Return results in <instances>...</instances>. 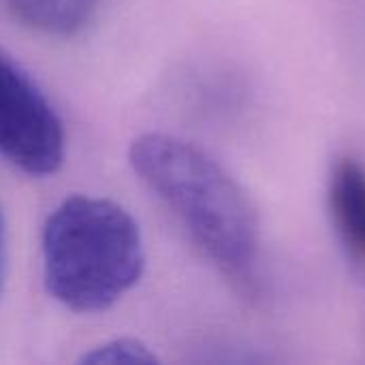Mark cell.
<instances>
[{"instance_id":"6da1fadb","label":"cell","mask_w":365,"mask_h":365,"mask_svg":"<svg viewBox=\"0 0 365 365\" xmlns=\"http://www.w3.org/2000/svg\"><path fill=\"white\" fill-rule=\"evenodd\" d=\"M128 163L229 280L252 282L261 250L259 216L246 190L214 156L175 135L143 133L130 143Z\"/></svg>"},{"instance_id":"7a4b0ae2","label":"cell","mask_w":365,"mask_h":365,"mask_svg":"<svg viewBox=\"0 0 365 365\" xmlns=\"http://www.w3.org/2000/svg\"><path fill=\"white\" fill-rule=\"evenodd\" d=\"M49 295L73 312H101L141 278L145 248L137 220L115 201L75 195L47 216L41 233Z\"/></svg>"},{"instance_id":"3957f363","label":"cell","mask_w":365,"mask_h":365,"mask_svg":"<svg viewBox=\"0 0 365 365\" xmlns=\"http://www.w3.org/2000/svg\"><path fill=\"white\" fill-rule=\"evenodd\" d=\"M60 115L32 77L0 49V156L28 175H51L64 163Z\"/></svg>"},{"instance_id":"277c9868","label":"cell","mask_w":365,"mask_h":365,"mask_svg":"<svg viewBox=\"0 0 365 365\" xmlns=\"http://www.w3.org/2000/svg\"><path fill=\"white\" fill-rule=\"evenodd\" d=\"M327 210L336 237L355 265H365V165L338 156L327 178Z\"/></svg>"},{"instance_id":"5b68a950","label":"cell","mask_w":365,"mask_h":365,"mask_svg":"<svg viewBox=\"0 0 365 365\" xmlns=\"http://www.w3.org/2000/svg\"><path fill=\"white\" fill-rule=\"evenodd\" d=\"M101 0H6L15 19L53 36H71L94 17Z\"/></svg>"},{"instance_id":"8992f818","label":"cell","mask_w":365,"mask_h":365,"mask_svg":"<svg viewBox=\"0 0 365 365\" xmlns=\"http://www.w3.org/2000/svg\"><path fill=\"white\" fill-rule=\"evenodd\" d=\"M156 355L137 338H115L103 342L88 353H83L81 364L90 365H152L156 364Z\"/></svg>"},{"instance_id":"52a82bcc","label":"cell","mask_w":365,"mask_h":365,"mask_svg":"<svg viewBox=\"0 0 365 365\" xmlns=\"http://www.w3.org/2000/svg\"><path fill=\"white\" fill-rule=\"evenodd\" d=\"M6 267H9V240H6V222H4V214L0 207V297L4 291V282H6Z\"/></svg>"}]
</instances>
